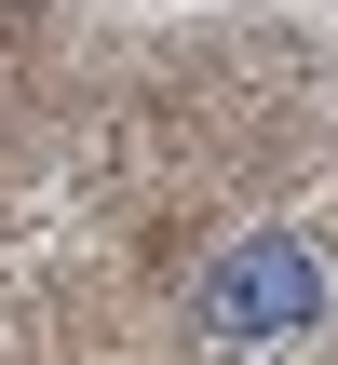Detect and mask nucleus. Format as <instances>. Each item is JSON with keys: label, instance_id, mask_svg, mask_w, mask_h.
<instances>
[{"label": "nucleus", "instance_id": "obj_1", "mask_svg": "<svg viewBox=\"0 0 338 365\" xmlns=\"http://www.w3.org/2000/svg\"><path fill=\"white\" fill-rule=\"evenodd\" d=\"M338 312V271L312 230H230L217 257H203V284H190V325L217 339V352H285V339H325Z\"/></svg>", "mask_w": 338, "mask_h": 365}]
</instances>
